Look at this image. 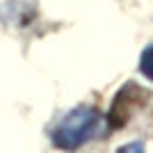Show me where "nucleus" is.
Here are the masks:
<instances>
[{
    "mask_svg": "<svg viewBox=\"0 0 153 153\" xmlns=\"http://www.w3.org/2000/svg\"><path fill=\"white\" fill-rule=\"evenodd\" d=\"M105 130V119L94 108H76L62 117L53 130V142L59 149H78Z\"/></svg>",
    "mask_w": 153,
    "mask_h": 153,
    "instance_id": "1",
    "label": "nucleus"
},
{
    "mask_svg": "<svg viewBox=\"0 0 153 153\" xmlns=\"http://www.w3.org/2000/svg\"><path fill=\"white\" fill-rule=\"evenodd\" d=\"M140 69H142V73H144V76H146L149 80H153V46H149L146 51L142 53Z\"/></svg>",
    "mask_w": 153,
    "mask_h": 153,
    "instance_id": "2",
    "label": "nucleus"
}]
</instances>
